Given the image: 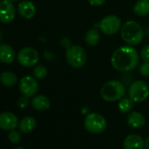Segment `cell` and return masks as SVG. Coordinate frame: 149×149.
Here are the masks:
<instances>
[{
  "instance_id": "6da1fadb",
  "label": "cell",
  "mask_w": 149,
  "mask_h": 149,
  "mask_svg": "<svg viewBox=\"0 0 149 149\" xmlns=\"http://www.w3.org/2000/svg\"><path fill=\"white\" fill-rule=\"evenodd\" d=\"M111 66L118 71L129 72L139 63V55L132 46H122L115 50L111 59Z\"/></svg>"
},
{
  "instance_id": "7a4b0ae2",
  "label": "cell",
  "mask_w": 149,
  "mask_h": 149,
  "mask_svg": "<svg viewBox=\"0 0 149 149\" xmlns=\"http://www.w3.org/2000/svg\"><path fill=\"white\" fill-rule=\"evenodd\" d=\"M121 37L127 45L137 46L143 40L144 31L136 21L128 20L121 27Z\"/></svg>"
},
{
  "instance_id": "3957f363",
  "label": "cell",
  "mask_w": 149,
  "mask_h": 149,
  "mask_svg": "<svg viewBox=\"0 0 149 149\" xmlns=\"http://www.w3.org/2000/svg\"><path fill=\"white\" fill-rule=\"evenodd\" d=\"M100 94L102 98L106 102L119 101L125 94V87L120 81L111 80L102 86Z\"/></svg>"
},
{
  "instance_id": "277c9868",
  "label": "cell",
  "mask_w": 149,
  "mask_h": 149,
  "mask_svg": "<svg viewBox=\"0 0 149 149\" xmlns=\"http://www.w3.org/2000/svg\"><path fill=\"white\" fill-rule=\"evenodd\" d=\"M66 60L71 67L79 68L85 64L87 61V54L81 46L73 45L69 46L66 50Z\"/></svg>"
},
{
  "instance_id": "5b68a950",
  "label": "cell",
  "mask_w": 149,
  "mask_h": 149,
  "mask_svg": "<svg viewBox=\"0 0 149 149\" xmlns=\"http://www.w3.org/2000/svg\"><path fill=\"white\" fill-rule=\"evenodd\" d=\"M106 126L107 121L105 118L96 112L88 114L84 119V127L91 133H101L105 130Z\"/></svg>"
},
{
  "instance_id": "8992f818",
  "label": "cell",
  "mask_w": 149,
  "mask_h": 149,
  "mask_svg": "<svg viewBox=\"0 0 149 149\" xmlns=\"http://www.w3.org/2000/svg\"><path fill=\"white\" fill-rule=\"evenodd\" d=\"M149 96L148 84L141 80H138L131 84L128 89V97L134 103H141Z\"/></svg>"
},
{
  "instance_id": "52a82bcc",
  "label": "cell",
  "mask_w": 149,
  "mask_h": 149,
  "mask_svg": "<svg viewBox=\"0 0 149 149\" xmlns=\"http://www.w3.org/2000/svg\"><path fill=\"white\" fill-rule=\"evenodd\" d=\"M98 26L103 33L106 35H112L121 29V19L116 15H108L100 20Z\"/></svg>"
},
{
  "instance_id": "ba28073f",
  "label": "cell",
  "mask_w": 149,
  "mask_h": 149,
  "mask_svg": "<svg viewBox=\"0 0 149 149\" xmlns=\"http://www.w3.org/2000/svg\"><path fill=\"white\" fill-rule=\"evenodd\" d=\"M18 61L24 67H33L39 62V53L33 47H24L18 54Z\"/></svg>"
},
{
  "instance_id": "9c48e42d",
  "label": "cell",
  "mask_w": 149,
  "mask_h": 149,
  "mask_svg": "<svg viewBox=\"0 0 149 149\" xmlns=\"http://www.w3.org/2000/svg\"><path fill=\"white\" fill-rule=\"evenodd\" d=\"M39 90V84L35 78L30 76H26L21 78L19 82V91L27 97L34 96Z\"/></svg>"
},
{
  "instance_id": "30bf717a",
  "label": "cell",
  "mask_w": 149,
  "mask_h": 149,
  "mask_svg": "<svg viewBox=\"0 0 149 149\" xmlns=\"http://www.w3.org/2000/svg\"><path fill=\"white\" fill-rule=\"evenodd\" d=\"M15 7L10 0H2L0 2V21L10 23L15 18Z\"/></svg>"
},
{
  "instance_id": "8fae6325",
  "label": "cell",
  "mask_w": 149,
  "mask_h": 149,
  "mask_svg": "<svg viewBox=\"0 0 149 149\" xmlns=\"http://www.w3.org/2000/svg\"><path fill=\"white\" fill-rule=\"evenodd\" d=\"M19 119L12 112L6 111L0 114V128L6 131H13L19 125Z\"/></svg>"
},
{
  "instance_id": "7c38bea8",
  "label": "cell",
  "mask_w": 149,
  "mask_h": 149,
  "mask_svg": "<svg viewBox=\"0 0 149 149\" xmlns=\"http://www.w3.org/2000/svg\"><path fill=\"white\" fill-rule=\"evenodd\" d=\"M18 12L22 18L30 19L34 17L36 13V7L30 0H24L19 4Z\"/></svg>"
},
{
  "instance_id": "4fadbf2b",
  "label": "cell",
  "mask_w": 149,
  "mask_h": 149,
  "mask_svg": "<svg viewBox=\"0 0 149 149\" xmlns=\"http://www.w3.org/2000/svg\"><path fill=\"white\" fill-rule=\"evenodd\" d=\"M123 146L124 149H144L145 141L138 134H130L125 137Z\"/></svg>"
},
{
  "instance_id": "5bb4252c",
  "label": "cell",
  "mask_w": 149,
  "mask_h": 149,
  "mask_svg": "<svg viewBox=\"0 0 149 149\" xmlns=\"http://www.w3.org/2000/svg\"><path fill=\"white\" fill-rule=\"evenodd\" d=\"M15 59L13 48L7 44L0 45V61L4 63H12Z\"/></svg>"
},
{
  "instance_id": "9a60e30c",
  "label": "cell",
  "mask_w": 149,
  "mask_h": 149,
  "mask_svg": "<svg viewBox=\"0 0 149 149\" xmlns=\"http://www.w3.org/2000/svg\"><path fill=\"white\" fill-rule=\"evenodd\" d=\"M127 124L132 128H141L146 124V118L139 111H132L127 117Z\"/></svg>"
},
{
  "instance_id": "2e32d148",
  "label": "cell",
  "mask_w": 149,
  "mask_h": 149,
  "mask_svg": "<svg viewBox=\"0 0 149 149\" xmlns=\"http://www.w3.org/2000/svg\"><path fill=\"white\" fill-rule=\"evenodd\" d=\"M32 106L37 111H47L50 107V101L46 96L38 95L33 98Z\"/></svg>"
},
{
  "instance_id": "e0dca14e",
  "label": "cell",
  "mask_w": 149,
  "mask_h": 149,
  "mask_svg": "<svg viewBox=\"0 0 149 149\" xmlns=\"http://www.w3.org/2000/svg\"><path fill=\"white\" fill-rule=\"evenodd\" d=\"M36 124L37 123L34 118L27 116L20 120L19 124V128L22 132L28 133V132H31L36 127Z\"/></svg>"
},
{
  "instance_id": "ac0fdd59",
  "label": "cell",
  "mask_w": 149,
  "mask_h": 149,
  "mask_svg": "<svg viewBox=\"0 0 149 149\" xmlns=\"http://www.w3.org/2000/svg\"><path fill=\"white\" fill-rule=\"evenodd\" d=\"M133 12L140 17L149 15V0H138L134 4Z\"/></svg>"
},
{
  "instance_id": "d6986e66",
  "label": "cell",
  "mask_w": 149,
  "mask_h": 149,
  "mask_svg": "<svg viewBox=\"0 0 149 149\" xmlns=\"http://www.w3.org/2000/svg\"><path fill=\"white\" fill-rule=\"evenodd\" d=\"M0 81L5 86L11 87L14 86L18 83V77L14 73L11 71H5L0 74Z\"/></svg>"
},
{
  "instance_id": "ffe728a7",
  "label": "cell",
  "mask_w": 149,
  "mask_h": 149,
  "mask_svg": "<svg viewBox=\"0 0 149 149\" xmlns=\"http://www.w3.org/2000/svg\"><path fill=\"white\" fill-rule=\"evenodd\" d=\"M85 42L91 47H94L98 44L100 40V33L96 28L90 29L85 34Z\"/></svg>"
},
{
  "instance_id": "44dd1931",
  "label": "cell",
  "mask_w": 149,
  "mask_h": 149,
  "mask_svg": "<svg viewBox=\"0 0 149 149\" xmlns=\"http://www.w3.org/2000/svg\"><path fill=\"white\" fill-rule=\"evenodd\" d=\"M133 106V101L132 99H130L129 97H123L118 101V111L121 113H127L129 111H131V110L132 109Z\"/></svg>"
},
{
  "instance_id": "7402d4cb",
  "label": "cell",
  "mask_w": 149,
  "mask_h": 149,
  "mask_svg": "<svg viewBox=\"0 0 149 149\" xmlns=\"http://www.w3.org/2000/svg\"><path fill=\"white\" fill-rule=\"evenodd\" d=\"M33 74L37 79H44L47 76V68L43 65H38L33 69Z\"/></svg>"
},
{
  "instance_id": "603a6c76",
  "label": "cell",
  "mask_w": 149,
  "mask_h": 149,
  "mask_svg": "<svg viewBox=\"0 0 149 149\" xmlns=\"http://www.w3.org/2000/svg\"><path fill=\"white\" fill-rule=\"evenodd\" d=\"M8 139H9V140H10L12 143L17 144V143H19V142L20 141V139H21V135H20V133H19L18 131L13 130V131H11V132L9 133Z\"/></svg>"
},
{
  "instance_id": "cb8c5ba5",
  "label": "cell",
  "mask_w": 149,
  "mask_h": 149,
  "mask_svg": "<svg viewBox=\"0 0 149 149\" xmlns=\"http://www.w3.org/2000/svg\"><path fill=\"white\" fill-rule=\"evenodd\" d=\"M139 72L142 77H149V62L144 61L139 68Z\"/></svg>"
},
{
  "instance_id": "d4e9b609",
  "label": "cell",
  "mask_w": 149,
  "mask_h": 149,
  "mask_svg": "<svg viewBox=\"0 0 149 149\" xmlns=\"http://www.w3.org/2000/svg\"><path fill=\"white\" fill-rule=\"evenodd\" d=\"M140 58L143 61L149 62V45H146L140 51Z\"/></svg>"
},
{
  "instance_id": "484cf974",
  "label": "cell",
  "mask_w": 149,
  "mask_h": 149,
  "mask_svg": "<svg viewBox=\"0 0 149 149\" xmlns=\"http://www.w3.org/2000/svg\"><path fill=\"white\" fill-rule=\"evenodd\" d=\"M29 104V101H28V97H26V96H23L21 97L19 100H18V105L19 108L21 109H25L28 106Z\"/></svg>"
},
{
  "instance_id": "4316f807",
  "label": "cell",
  "mask_w": 149,
  "mask_h": 149,
  "mask_svg": "<svg viewBox=\"0 0 149 149\" xmlns=\"http://www.w3.org/2000/svg\"><path fill=\"white\" fill-rule=\"evenodd\" d=\"M106 0H88V2L92 6H100L105 3Z\"/></svg>"
},
{
  "instance_id": "83f0119b",
  "label": "cell",
  "mask_w": 149,
  "mask_h": 149,
  "mask_svg": "<svg viewBox=\"0 0 149 149\" xmlns=\"http://www.w3.org/2000/svg\"><path fill=\"white\" fill-rule=\"evenodd\" d=\"M145 148L146 149H149V136L145 140Z\"/></svg>"
},
{
  "instance_id": "f1b7e54d",
  "label": "cell",
  "mask_w": 149,
  "mask_h": 149,
  "mask_svg": "<svg viewBox=\"0 0 149 149\" xmlns=\"http://www.w3.org/2000/svg\"><path fill=\"white\" fill-rule=\"evenodd\" d=\"M14 149H24L23 147H20V146H19V147H16V148H14Z\"/></svg>"
},
{
  "instance_id": "f546056e",
  "label": "cell",
  "mask_w": 149,
  "mask_h": 149,
  "mask_svg": "<svg viewBox=\"0 0 149 149\" xmlns=\"http://www.w3.org/2000/svg\"><path fill=\"white\" fill-rule=\"evenodd\" d=\"M2 40V33H1V32H0V40Z\"/></svg>"
},
{
  "instance_id": "4dcf8cb0",
  "label": "cell",
  "mask_w": 149,
  "mask_h": 149,
  "mask_svg": "<svg viewBox=\"0 0 149 149\" xmlns=\"http://www.w3.org/2000/svg\"><path fill=\"white\" fill-rule=\"evenodd\" d=\"M10 1H13V2H16V1H18V0H10Z\"/></svg>"
}]
</instances>
